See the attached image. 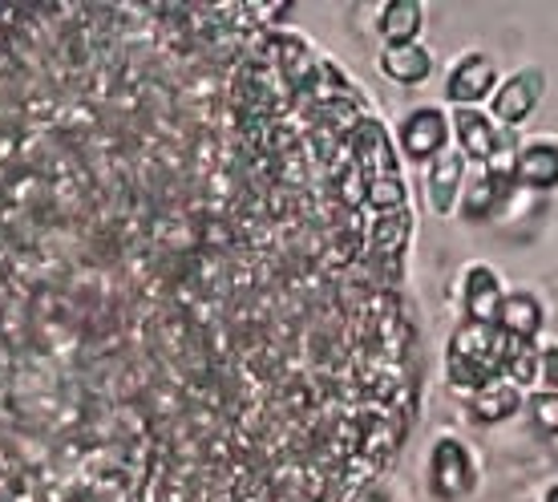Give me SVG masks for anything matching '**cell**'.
Returning <instances> with one entry per match:
<instances>
[{
  "mask_svg": "<svg viewBox=\"0 0 558 502\" xmlns=\"http://www.w3.org/2000/svg\"><path fill=\"white\" fill-rule=\"evenodd\" d=\"M446 381L458 397H474L494 381L531 393L538 390V345L506 336L498 324L458 321L446 340Z\"/></svg>",
  "mask_w": 558,
  "mask_h": 502,
  "instance_id": "1",
  "label": "cell"
},
{
  "mask_svg": "<svg viewBox=\"0 0 558 502\" xmlns=\"http://www.w3.org/2000/svg\"><path fill=\"white\" fill-rule=\"evenodd\" d=\"M482 482V466H477L474 450L465 446L453 433H441L429 450L425 462V490L433 502H465Z\"/></svg>",
  "mask_w": 558,
  "mask_h": 502,
  "instance_id": "2",
  "label": "cell"
},
{
  "mask_svg": "<svg viewBox=\"0 0 558 502\" xmlns=\"http://www.w3.org/2000/svg\"><path fill=\"white\" fill-rule=\"evenodd\" d=\"M498 61L482 49H465L449 61L446 70V101L458 110V106H474L482 110L489 98H494V89H498Z\"/></svg>",
  "mask_w": 558,
  "mask_h": 502,
  "instance_id": "3",
  "label": "cell"
},
{
  "mask_svg": "<svg viewBox=\"0 0 558 502\" xmlns=\"http://www.w3.org/2000/svg\"><path fill=\"white\" fill-rule=\"evenodd\" d=\"M449 142H453V125H449V113L437 110V106H417L397 125V146L409 163L429 167L433 158H441L449 151Z\"/></svg>",
  "mask_w": 558,
  "mask_h": 502,
  "instance_id": "4",
  "label": "cell"
},
{
  "mask_svg": "<svg viewBox=\"0 0 558 502\" xmlns=\"http://www.w3.org/2000/svg\"><path fill=\"white\" fill-rule=\"evenodd\" d=\"M543 94H546L543 70H538V65H526V70H514L510 77H502V82H498V89H494V98H489L486 113L498 125H506V130H518L526 118H534V110H538Z\"/></svg>",
  "mask_w": 558,
  "mask_h": 502,
  "instance_id": "5",
  "label": "cell"
},
{
  "mask_svg": "<svg viewBox=\"0 0 558 502\" xmlns=\"http://www.w3.org/2000/svg\"><path fill=\"white\" fill-rule=\"evenodd\" d=\"M449 125H453V142H458L453 151H461V158L477 163V167H486L489 158H494V151L510 134H518V130H506L486 110H474V106H458V110L449 113Z\"/></svg>",
  "mask_w": 558,
  "mask_h": 502,
  "instance_id": "6",
  "label": "cell"
},
{
  "mask_svg": "<svg viewBox=\"0 0 558 502\" xmlns=\"http://www.w3.org/2000/svg\"><path fill=\"white\" fill-rule=\"evenodd\" d=\"M514 179H518V191H534V195L558 191V139L534 134V139L518 142Z\"/></svg>",
  "mask_w": 558,
  "mask_h": 502,
  "instance_id": "7",
  "label": "cell"
},
{
  "mask_svg": "<svg viewBox=\"0 0 558 502\" xmlns=\"http://www.w3.org/2000/svg\"><path fill=\"white\" fill-rule=\"evenodd\" d=\"M506 300L502 276L489 264H470L461 272V321H498V308Z\"/></svg>",
  "mask_w": 558,
  "mask_h": 502,
  "instance_id": "8",
  "label": "cell"
},
{
  "mask_svg": "<svg viewBox=\"0 0 558 502\" xmlns=\"http://www.w3.org/2000/svg\"><path fill=\"white\" fill-rule=\"evenodd\" d=\"M465 175H470V163L461 158V151H446L441 158H433L425 167V203H429L437 215H453L461 203V187H465Z\"/></svg>",
  "mask_w": 558,
  "mask_h": 502,
  "instance_id": "9",
  "label": "cell"
},
{
  "mask_svg": "<svg viewBox=\"0 0 558 502\" xmlns=\"http://www.w3.org/2000/svg\"><path fill=\"white\" fill-rule=\"evenodd\" d=\"M498 328L506 336H514V340H526V345H538V336H543V324H546V308L543 300L531 292V288H514V292H506L502 308H498Z\"/></svg>",
  "mask_w": 558,
  "mask_h": 502,
  "instance_id": "10",
  "label": "cell"
},
{
  "mask_svg": "<svg viewBox=\"0 0 558 502\" xmlns=\"http://www.w3.org/2000/svg\"><path fill=\"white\" fill-rule=\"evenodd\" d=\"M433 49H425L421 41L413 45H385L377 57V70L389 77L392 85H421L429 82L433 73Z\"/></svg>",
  "mask_w": 558,
  "mask_h": 502,
  "instance_id": "11",
  "label": "cell"
},
{
  "mask_svg": "<svg viewBox=\"0 0 558 502\" xmlns=\"http://www.w3.org/2000/svg\"><path fill=\"white\" fill-rule=\"evenodd\" d=\"M526 402V393L514 390L510 381H494L486 390H477L474 397H465V409L477 426H502V421L518 418V409Z\"/></svg>",
  "mask_w": 558,
  "mask_h": 502,
  "instance_id": "12",
  "label": "cell"
},
{
  "mask_svg": "<svg viewBox=\"0 0 558 502\" xmlns=\"http://www.w3.org/2000/svg\"><path fill=\"white\" fill-rule=\"evenodd\" d=\"M425 28V4L421 0H389L377 9V33L385 45H413Z\"/></svg>",
  "mask_w": 558,
  "mask_h": 502,
  "instance_id": "13",
  "label": "cell"
},
{
  "mask_svg": "<svg viewBox=\"0 0 558 502\" xmlns=\"http://www.w3.org/2000/svg\"><path fill=\"white\" fill-rule=\"evenodd\" d=\"M506 199L489 187V179L477 170L474 179H465V187H461V203H458V211H461V219L465 224H489L494 215H498V207H502Z\"/></svg>",
  "mask_w": 558,
  "mask_h": 502,
  "instance_id": "14",
  "label": "cell"
},
{
  "mask_svg": "<svg viewBox=\"0 0 558 502\" xmlns=\"http://www.w3.org/2000/svg\"><path fill=\"white\" fill-rule=\"evenodd\" d=\"M522 409H526L531 426L543 433V438H558V393L531 390L526 393V402H522Z\"/></svg>",
  "mask_w": 558,
  "mask_h": 502,
  "instance_id": "15",
  "label": "cell"
},
{
  "mask_svg": "<svg viewBox=\"0 0 558 502\" xmlns=\"http://www.w3.org/2000/svg\"><path fill=\"white\" fill-rule=\"evenodd\" d=\"M538 390L558 393V340L538 345Z\"/></svg>",
  "mask_w": 558,
  "mask_h": 502,
  "instance_id": "16",
  "label": "cell"
},
{
  "mask_svg": "<svg viewBox=\"0 0 558 502\" xmlns=\"http://www.w3.org/2000/svg\"><path fill=\"white\" fill-rule=\"evenodd\" d=\"M543 502H558V482H550V487L543 490Z\"/></svg>",
  "mask_w": 558,
  "mask_h": 502,
  "instance_id": "17",
  "label": "cell"
}]
</instances>
